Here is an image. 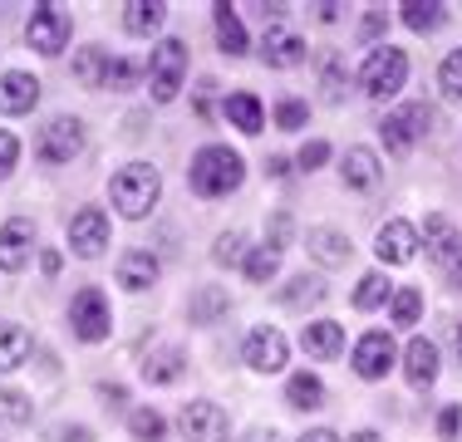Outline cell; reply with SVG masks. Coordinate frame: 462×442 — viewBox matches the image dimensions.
Returning <instances> with one entry per match:
<instances>
[{
    "instance_id": "6da1fadb",
    "label": "cell",
    "mask_w": 462,
    "mask_h": 442,
    "mask_svg": "<svg viewBox=\"0 0 462 442\" xmlns=\"http://www.w3.org/2000/svg\"><path fill=\"white\" fill-rule=\"evenodd\" d=\"M241 182H246V158L236 148H226V143H207L192 158V168H187V187L197 197H207V202H222Z\"/></svg>"
},
{
    "instance_id": "7a4b0ae2",
    "label": "cell",
    "mask_w": 462,
    "mask_h": 442,
    "mask_svg": "<svg viewBox=\"0 0 462 442\" xmlns=\"http://www.w3.org/2000/svg\"><path fill=\"white\" fill-rule=\"evenodd\" d=\"M158 197H162V172L152 168V162H124L114 177H108V207H114L124 221H143L158 207Z\"/></svg>"
},
{
    "instance_id": "3957f363",
    "label": "cell",
    "mask_w": 462,
    "mask_h": 442,
    "mask_svg": "<svg viewBox=\"0 0 462 442\" xmlns=\"http://www.w3.org/2000/svg\"><path fill=\"white\" fill-rule=\"evenodd\" d=\"M64 319H69V335L79 339V345H104V339L114 335V309H108V295L98 290V285H79V290L69 295Z\"/></svg>"
},
{
    "instance_id": "277c9868",
    "label": "cell",
    "mask_w": 462,
    "mask_h": 442,
    "mask_svg": "<svg viewBox=\"0 0 462 442\" xmlns=\"http://www.w3.org/2000/svg\"><path fill=\"white\" fill-rule=\"evenodd\" d=\"M182 84H187V44L168 35L152 44V54H148V98L158 108H168L182 94Z\"/></svg>"
},
{
    "instance_id": "5b68a950",
    "label": "cell",
    "mask_w": 462,
    "mask_h": 442,
    "mask_svg": "<svg viewBox=\"0 0 462 442\" xmlns=\"http://www.w3.org/2000/svg\"><path fill=\"white\" fill-rule=\"evenodd\" d=\"M403 84H409V54L399 50V44H379V50L369 54L365 64H359V88H365L369 98H399Z\"/></svg>"
},
{
    "instance_id": "8992f818",
    "label": "cell",
    "mask_w": 462,
    "mask_h": 442,
    "mask_svg": "<svg viewBox=\"0 0 462 442\" xmlns=\"http://www.w3.org/2000/svg\"><path fill=\"white\" fill-rule=\"evenodd\" d=\"M69 35H74V20L64 5H54V0H45V5L30 10L25 20V44L35 54H45V60H60L64 50H69Z\"/></svg>"
},
{
    "instance_id": "52a82bcc",
    "label": "cell",
    "mask_w": 462,
    "mask_h": 442,
    "mask_svg": "<svg viewBox=\"0 0 462 442\" xmlns=\"http://www.w3.org/2000/svg\"><path fill=\"white\" fill-rule=\"evenodd\" d=\"M108 236H114V221H108L104 207L84 202L79 212L69 216V226H64V246H69V256L79 261H98L108 251Z\"/></svg>"
},
{
    "instance_id": "ba28073f",
    "label": "cell",
    "mask_w": 462,
    "mask_h": 442,
    "mask_svg": "<svg viewBox=\"0 0 462 442\" xmlns=\"http://www.w3.org/2000/svg\"><path fill=\"white\" fill-rule=\"evenodd\" d=\"M79 152H84V118L60 114V118H50V124L40 128L35 158L45 162V168H64V162H74Z\"/></svg>"
},
{
    "instance_id": "9c48e42d",
    "label": "cell",
    "mask_w": 462,
    "mask_h": 442,
    "mask_svg": "<svg viewBox=\"0 0 462 442\" xmlns=\"http://www.w3.org/2000/svg\"><path fill=\"white\" fill-rule=\"evenodd\" d=\"M178 433H182V442H226L231 418H226L222 403H212V398H192V403L178 408Z\"/></svg>"
},
{
    "instance_id": "30bf717a",
    "label": "cell",
    "mask_w": 462,
    "mask_h": 442,
    "mask_svg": "<svg viewBox=\"0 0 462 442\" xmlns=\"http://www.w3.org/2000/svg\"><path fill=\"white\" fill-rule=\"evenodd\" d=\"M35 251H40L35 216H10L5 226H0V271L5 275H20L30 261H35Z\"/></svg>"
},
{
    "instance_id": "8fae6325",
    "label": "cell",
    "mask_w": 462,
    "mask_h": 442,
    "mask_svg": "<svg viewBox=\"0 0 462 442\" xmlns=\"http://www.w3.org/2000/svg\"><path fill=\"white\" fill-rule=\"evenodd\" d=\"M241 359H246L256 373H281L285 364H291V345H285L281 329L256 325V329L246 335V345H241Z\"/></svg>"
},
{
    "instance_id": "7c38bea8",
    "label": "cell",
    "mask_w": 462,
    "mask_h": 442,
    "mask_svg": "<svg viewBox=\"0 0 462 442\" xmlns=\"http://www.w3.org/2000/svg\"><path fill=\"white\" fill-rule=\"evenodd\" d=\"M393 364H399L393 335H383V329L359 335V345H355V373H359V379H365V383H379V379H389Z\"/></svg>"
},
{
    "instance_id": "4fadbf2b",
    "label": "cell",
    "mask_w": 462,
    "mask_h": 442,
    "mask_svg": "<svg viewBox=\"0 0 462 442\" xmlns=\"http://www.w3.org/2000/svg\"><path fill=\"white\" fill-rule=\"evenodd\" d=\"M418 246H428V261H433L438 271H453V265L462 261V231L448 216L433 212L423 221V231H418Z\"/></svg>"
},
{
    "instance_id": "5bb4252c",
    "label": "cell",
    "mask_w": 462,
    "mask_h": 442,
    "mask_svg": "<svg viewBox=\"0 0 462 442\" xmlns=\"http://www.w3.org/2000/svg\"><path fill=\"white\" fill-rule=\"evenodd\" d=\"M158 275H162V261L152 256L148 246H134V251H124L114 265V281H118V290H128V295H148L152 285H158Z\"/></svg>"
},
{
    "instance_id": "9a60e30c",
    "label": "cell",
    "mask_w": 462,
    "mask_h": 442,
    "mask_svg": "<svg viewBox=\"0 0 462 442\" xmlns=\"http://www.w3.org/2000/svg\"><path fill=\"white\" fill-rule=\"evenodd\" d=\"M418 251H423V246H418V226H413V221H403V216L383 221L379 236H374V256H379L383 265H409Z\"/></svg>"
},
{
    "instance_id": "2e32d148",
    "label": "cell",
    "mask_w": 462,
    "mask_h": 442,
    "mask_svg": "<svg viewBox=\"0 0 462 442\" xmlns=\"http://www.w3.org/2000/svg\"><path fill=\"white\" fill-rule=\"evenodd\" d=\"M40 79L30 69H5L0 74V114L5 118H25V114H35V104H40Z\"/></svg>"
},
{
    "instance_id": "e0dca14e",
    "label": "cell",
    "mask_w": 462,
    "mask_h": 442,
    "mask_svg": "<svg viewBox=\"0 0 462 442\" xmlns=\"http://www.w3.org/2000/svg\"><path fill=\"white\" fill-rule=\"evenodd\" d=\"M428 124H433L428 104H409L403 114H389V118H383L379 133H383V143H389V152H409L413 143L428 133Z\"/></svg>"
},
{
    "instance_id": "ac0fdd59",
    "label": "cell",
    "mask_w": 462,
    "mask_h": 442,
    "mask_svg": "<svg viewBox=\"0 0 462 442\" xmlns=\"http://www.w3.org/2000/svg\"><path fill=\"white\" fill-rule=\"evenodd\" d=\"M143 383L148 389H172V383L187 373V354H182V345H158L152 354H143Z\"/></svg>"
},
{
    "instance_id": "d6986e66",
    "label": "cell",
    "mask_w": 462,
    "mask_h": 442,
    "mask_svg": "<svg viewBox=\"0 0 462 442\" xmlns=\"http://www.w3.org/2000/svg\"><path fill=\"white\" fill-rule=\"evenodd\" d=\"M403 379H409L413 389H433L438 383V345L428 335L409 339V349H403Z\"/></svg>"
},
{
    "instance_id": "ffe728a7",
    "label": "cell",
    "mask_w": 462,
    "mask_h": 442,
    "mask_svg": "<svg viewBox=\"0 0 462 442\" xmlns=\"http://www.w3.org/2000/svg\"><path fill=\"white\" fill-rule=\"evenodd\" d=\"M222 114L231 118V128H236V133H251V138L266 128V108H261V98L251 94V88H231V94L222 98Z\"/></svg>"
},
{
    "instance_id": "44dd1931",
    "label": "cell",
    "mask_w": 462,
    "mask_h": 442,
    "mask_svg": "<svg viewBox=\"0 0 462 442\" xmlns=\"http://www.w3.org/2000/svg\"><path fill=\"white\" fill-rule=\"evenodd\" d=\"M339 182H345L349 192H374V187H379V152L349 148L345 158H339Z\"/></svg>"
},
{
    "instance_id": "7402d4cb",
    "label": "cell",
    "mask_w": 462,
    "mask_h": 442,
    "mask_svg": "<svg viewBox=\"0 0 462 442\" xmlns=\"http://www.w3.org/2000/svg\"><path fill=\"white\" fill-rule=\"evenodd\" d=\"M261 64H266V69H295V64H305V40L291 35V30H266V40H261Z\"/></svg>"
},
{
    "instance_id": "603a6c76",
    "label": "cell",
    "mask_w": 462,
    "mask_h": 442,
    "mask_svg": "<svg viewBox=\"0 0 462 442\" xmlns=\"http://www.w3.org/2000/svg\"><path fill=\"white\" fill-rule=\"evenodd\" d=\"M305 246H310V256L325 265V271H339V265H349V256H355V246H349L345 231L335 226H315L310 236H305Z\"/></svg>"
},
{
    "instance_id": "cb8c5ba5",
    "label": "cell",
    "mask_w": 462,
    "mask_h": 442,
    "mask_svg": "<svg viewBox=\"0 0 462 442\" xmlns=\"http://www.w3.org/2000/svg\"><path fill=\"white\" fill-rule=\"evenodd\" d=\"M162 25H168V5H162V0H128L124 5V35L152 40Z\"/></svg>"
},
{
    "instance_id": "d4e9b609",
    "label": "cell",
    "mask_w": 462,
    "mask_h": 442,
    "mask_svg": "<svg viewBox=\"0 0 462 442\" xmlns=\"http://www.w3.org/2000/svg\"><path fill=\"white\" fill-rule=\"evenodd\" d=\"M300 349L310 354V359H335V354L345 349V329H339L335 319H310V325L300 329Z\"/></svg>"
},
{
    "instance_id": "484cf974",
    "label": "cell",
    "mask_w": 462,
    "mask_h": 442,
    "mask_svg": "<svg viewBox=\"0 0 462 442\" xmlns=\"http://www.w3.org/2000/svg\"><path fill=\"white\" fill-rule=\"evenodd\" d=\"M30 349H35L30 329L20 325V319H0V373L20 369V364L30 359Z\"/></svg>"
},
{
    "instance_id": "4316f807",
    "label": "cell",
    "mask_w": 462,
    "mask_h": 442,
    "mask_svg": "<svg viewBox=\"0 0 462 442\" xmlns=\"http://www.w3.org/2000/svg\"><path fill=\"white\" fill-rule=\"evenodd\" d=\"M108 69H114V54H108L104 44H84V50L74 54V79L84 88H108Z\"/></svg>"
},
{
    "instance_id": "83f0119b",
    "label": "cell",
    "mask_w": 462,
    "mask_h": 442,
    "mask_svg": "<svg viewBox=\"0 0 462 442\" xmlns=\"http://www.w3.org/2000/svg\"><path fill=\"white\" fill-rule=\"evenodd\" d=\"M212 25H217V50L222 54H231V60H241V54H246V25H241V15L231 5H217L212 10Z\"/></svg>"
},
{
    "instance_id": "f1b7e54d",
    "label": "cell",
    "mask_w": 462,
    "mask_h": 442,
    "mask_svg": "<svg viewBox=\"0 0 462 442\" xmlns=\"http://www.w3.org/2000/svg\"><path fill=\"white\" fill-rule=\"evenodd\" d=\"M320 398H325V383H320V373H315V369L291 373V383H285V403H291L295 413H310V408H320Z\"/></svg>"
},
{
    "instance_id": "f546056e",
    "label": "cell",
    "mask_w": 462,
    "mask_h": 442,
    "mask_svg": "<svg viewBox=\"0 0 462 442\" xmlns=\"http://www.w3.org/2000/svg\"><path fill=\"white\" fill-rule=\"evenodd\" d=\"M399 20L413 30V35H433V30H443L448 20V5H438V0H409V5H399Z\"/></svg>"
},
{
    "instance_id": "4dcf8cb0",
    "label": "cell",
    "mask_w": 462,
    "mask_h": 442,
    "mask_svg": "<svg viewBox=\"0 0 462 442\" xmlns=\"http://www.w3.org/2000/svg\"><path fill=\"white\" fill-rule=\"evenodd\" d=\"M325 295H329V290H325L320 275H295V281L281 290V309H315Z\"/></svg>"
},
{
    "instance_id": "1f68e13d",
    "label": "cell",
    "mask_w": 462,
    "mask_h": 442,
    "mask_svg": "<svg viewBox=\"0 0 462 442\" xmlns=\"http://www.w3.org/2000/svg\"><path fill=\"white\" fill-rule=\"evenodd\" d=\"M241 271H246V281L251 285H266V281H276V271H281V251L271 246H251L246 251V261H241Z\"/></svg>"
},
{
    "instance_id": "d6a6232c",
    "label": "cell",
    "mask_w": 462,
    "mask_h": 442,
    "mask_svg": "<svg viewBox=\"0 0 462 442\" xmlns=\"http://www.w3.org/2000/svg\"><path fill=\"white\" fill-rule=\"evenodd\" d=\"M128 437L134 442H162L168 437V418L158 408H128Z\"/></svg>"
},
{
    "instance_id": "836d02e7",
    "label": "cell",
    "mask_w": 462,
    "mask_h": 442,
    "mask_svg": "<svg viewBox=\"0 0 462 442\" xmlns=\"http://www.w3.org/2000/svg\"><path fill=\"white\" fill-rule=\"evenodd\" d=\"M0 423L5 428H30L35 423V398L20 389H0Z\"/></svg>"
},
{
    "instance_id": "e575fe53",
    "label": "cell",
    "mask_w": 462,
    "mask_h": 442,
    "mask_svg": "<svg viewBox=\"0 0 462 442\" xmlns=\"http://www.w3.org/2000/svg\"><path fill=\"white\" fill-rule=\"evenodd\" d=\"M389 295H393V285H389V275L383 271H369V275H359V285H355V309H379V305H389Z\"/></svg>"
},
{
    "instance_id": "d590c367",
    "label": "cell",
    "mask_w": 462,
    "mask_h": 442,
    "mask_svg": "<svg viewBox=\"0 0 462 442\" xmlns=\"http://www.w3.org/2000/svg\"><path fill=\"white\" fill-rule=\"evenodd\" d=\"M418 315H423V295H418L413 285H399V290L389 295V319H393V329H413Z\"/></svg>"
},
{
    "instance_id": "8d00e7d4",
    "label": "cell",
    "mask_w": 462,
    "mask_h": 442,
    "mask_svg": "<svg viewBox=\"0 0 462 442\" xmlns=\"http://www.w3.org/2000/svg\"><path fill=\"white\" fill-rule=\"evenodd\" d=\"M246 251H251L246 231H222V236H217V246H212V261L217 265H241V261H246Z\"/></svg>"
},
{
    "instance_id": "74e56055",
    "label": "cell",
    "mask_w": 462,
    "mask_h": 442,
    "mask_svg": "<svg viewBox=\"0 0 462 442\" xmlns=\"http://www.w3.org/2000/svg\"><path fill=\"white\" fill-rule=\"evenodd\" d=\"M438 88H443L448 98H457V104H462V50H453L443 64H438Z\"/></svg>"
},
{
    "instance_id": "f35d334b",
    "label": "cell",
    "mask_w": 462,
    "mask_h": 442,
    "mask_svg": "<svg viewBox=\"0 0 462 442\" xmlns=\"http://www.w3.org/2000/svg\"><path fill=\"white\" fill-rule=\"evenodd\" d=\"M276 124L285 133L305 128V124H310V104H305V98H281V104H276Z\"/></svg>"
},
{
    "instance_id": "ab89813d",
    "label": "cell",
    "mask_w": 462,
    "mask_h": 442,
    "mask_svg": "<svg viewBox=\"0 0 462 442\" xmlns=\"http://www.w3.org/2000/svg\"><path fill=\"white\" fill-rule=\"evenodd\" d=\"M325 162H329V143L325 138H310L300 152H295V168L300 172H315V168H325Z\"/></svg>"
},
{
    "instance_id": "60d3db41",
    "label": "cell",
    "mask_w": 462,
    "mask_h": 442,
    "mask_svg": "<svg viewBox=\"0 0 462 442\" xmlns=\"http://www.w3.org/2000/svg\"><path fill=\"white\" fill-rule=\"evenodd\" d=\"M15 168H20V138L10 128H0V182H5Z\"/></svg>"
},
{
    "instance_id": "b9f144b4",
    "label": "cell",
    "mask_w": 462,
    "mask_h": 442,
    "mask_svg": "<svg viewBox=\"0 0 462 442\" xmlns=\"http://www.w3.org/2000/svg\"><path fill=\"white\" fill-rule=\"evenodd\" d=\"M438 437H443V442H457L462 437V408L457 403H448L443 413H438Z\"/></svg>"
},
{
    "instance_id": "7bdbcfd3",
    "label": "cell",
    "mask_w": 462,
    "mask_h": 442,
    "mask_svg": "<svg viewBox=\"0 0 462 442\" xmlns=\"http://www.w3.org/2000/svg\"><path fill=\"white\" fill-rule=\"evenodd\" d=\"M138 79V64L124 60V54H114V69H108V88H128Z\"/></svg>"
},
{
    "instance_id": "ee69618b",
    "label": "cell",
    "mask_w": 462,
    "mask_h": 442,
    "mask_svg": "<svg viewBox=\"0 0 462 442\" xmlns=\"http://www.w3.org/2000/svg\"><path fill=\"white\" fill-rule=\"evenodd\" d=\"M222 305H226V295L217 290V285H207V290H202V305H192V319H212Z\"/></svg>"
},
{
    "instance_id": "f6af8a7d",
    "label": "cell",
    "mask_w": 462,
    "mask_h": 442,
    "mask_svg": "<svg viewBox=\"0 0 462 442\" xmlns=\"http://www.w3.org/2000/svg\"><path fill=\"white\" fill-rule=\"evenodd\" d=\"M54 442H94V428H84V423H64L60 433H54Z\"/></svg>"
},
{
    "instance_id": "bcb514c9",
    "label": "cell",
    "mask_w": 462,
    "mask_h": 442,
    "mask_svg": "<svg viewBox=\"0 0 462 442\" xmlns=\"http://www.w3.org/2000/svg\"><path fill=\"white\" fill-rule=\"evenodd\" d=\"M383 25H389V10H369V20H365V30H359V35H365V40H379Z\"/></svg>"
},
{
    "instance_id": "7dc6e473",
    "label": "cell",
    "mask_w": 462,
    "mask_h": 442,
    "mask_svg": "<svg viewBox=\"0 0 462 442\" xmlns=\"http://www.w3.org/2000/svg\"><path fill=\"white\" fill-rule=\"evenodd\" d=\"M325 94H329V104H339V60L325 64Z\"/></svg>"
},
{
    "instance_id": "c3c4849f",
    "label": "cell",
    "mask_w": 462,
    "mask_h": 442,
    "mask_svg": "<svg viewBox=\"0 0 462 442\" xmlns=\"http://www.w3.org/2000/svg\"><path fill=\"white\" fill-rule=\"evenodd\" d=\"M197 88H202V94H197V114H202V118H212V94H217V84H212V79H202Z\"/></svg>"
},
{
    "instance_id": "681fc988",
    "label": "cell",
    "mask_w": 462,
    "mask_h": 442,
    "mask_svg": "<svg viewBox=\"0 0 462 442\" xmlns=\"http://www.w3.org/2000/svg\"><path fill=\"white\" fill-rule=\"evenodd\" d=\"M295 442H345V437H339L335 428H310V433H305V437H295Z\"/></svg>"
},
{
    "instance_id": "f907efd6",
    "label": "cell",
    "mask_w": 462,
    "mask_h": 442,
    "mask_svg": "<svg viewBox=\"0 0 462 442\" xmlns=\"http://www.w3.org/2000/svg\"><path fill=\"white\" fill-rule=\"evenodd\" d=\"M241 442H281V433H276V428H251Z\"/></svg>"
},
{
    "instance_id": "816d5d0a",
    "label": "cell",
    "mask_w": 462,
    "mask_h": 442,
    "mask_svg": "<svg viewBox=\"0 0 462 442\" xmlns=\"http://www.w3.org/2000/svg\"><path fill=\"white\" fill-rule=\"evenodd\" d=\"M315 15H320V25H335V20L345 15V5H315Z\"/></svg>"
},
{
    "instance_id": "f5cc1de1",
    "label": "cell",
    "mask_w": 462,
    "mask_h": 442,
    "mask_svg": "<svg viewBox=\"0 0 462 442\" xmlns=\"http://www.w3.org/2000/svg\"><path fill=\"white\" fill-rule=\"evenodd\" d=\"M266 172L271 177H285V172H291V158H266Z\"/></svg>"
},
{
    "instance_id": "db71d44e",
    "label": "cell",
    "mask_w": 462,
    "mask_h": 442,
    "mask_svg": "<svg viewBox=\"0 0 462 442\" xmlns=\"http://www.w3.org/2000/svg\"><path fill=\"white\" fill-rule=\"evenodd\" d=\"M40 265H45V275H60V251H45V256H40Z\"/></svg>"
},
{
    "instance_id": "11a10c76",
    "label": "cell",
    "mask_w": 462,
    "mask_h": 442,
    "mask_svg": "<svg viewBox=\"0 0 462 442\" xmlns=\"http://www.w3.org/2000/svg\"><path fill=\"white\" fill-rule=\"evenodd\" d=\"M349 442H383V437L374 433V428H365V433H349Z\"/></svg>"
},
{
    "instance_id": "9f6ffc18",
    "label": "cell",
    "mask_w": 462,
    "mask_h": 442,
    "mask_svg": "<svg viewBox=\"0 0 462 442\" xmlns=\"http://www.w3.org/2000/svg\"><path fill=\"white\" fill-rule=\"evenodd\" d=\"M448 275H453V285L462 290V261H457V265H453V271H448Z\"/></svg>"
},
{
    "instance_id": "6f0895ef",
    "label": "cell",
    "mask_w": 462,
    "mask_h": 442,
    "mask_svg": "<svg viewBox=\"0 0 462 442\" xmlns=\"http://www.w3.org/2000/svg\"><path fill=\"white\" fill-rule=\"evenodd\" d=\"M457 354H462V325H457Z\"/></svg>"
}]
</instances>
